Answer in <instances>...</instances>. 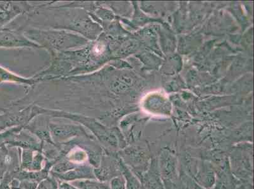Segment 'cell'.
<instances>
[{"label": "cell", "instance_id": "cell-1", "mask_svg": "<svg viewBox=\"0 0 254 189\" xmlns=\"http://www.w3.org/2000/svg\"><path fill=\"white\" fill-rule=\"evenodd\" d=\"M123 172L127 181V189H144L137 178L133 175L128 168L122 165Z\"/></svg>", "mask_w": 254, "mask_h": 189}, {"label": "cell", "instance_id": "cell-2", "mask_svg": "<svg viewBox=\"0 0 254 189\" xmlns=\"http://www.w3.org/2000/svg\"><path fill=\"white\" fill-rule=\"evenodd\" d=\"M76 186L80 189H109L108 186L96 182L85 181L75 182Z\"/></svg>", "mask_w": 254, "mask_h": 189}, {"label": "cell", "instance_id": "cell-3", "mask_svg": "<svg viewBox=\"0 0 254 189\" xmlns=\"http://www.w3.org/2000/svg\"><path fill=\"white\" fill-rule=\"evenodd\" d=\"M112 189H125V182L123 179L116 178L112 182Z\"/></svg>", "mask_w": 254, "mask_h": 189}, {"label": "cell", "instance_id": "cell-4", "mask_svg": "<svg viewBox=\"0 0 254 189\" xmlns=\"http://www.w3.org/2000/svg\"><path fill=\"white\" fill-rule=\"evenodd\" d=\"M6 158L3 157V154L0 153V177L3 174L4 165H5Z\"/></svg>", "mask_w": 254, "mask_h": 189}, {"label": "cell", "instance_id": "cell-5", "mask_svg": "<svg viewBox=\"0 0 254 189\" xmlns=\"http://www.w3.org/2000/svg\"><path fill=\"white\" fill-rule=\"evenodd\" d=\"M0 189H9L7 184H6V182H3V183L0 185Z\"/></svg>", "mask_w": 254, "mask_h": 189}]
</instances>
